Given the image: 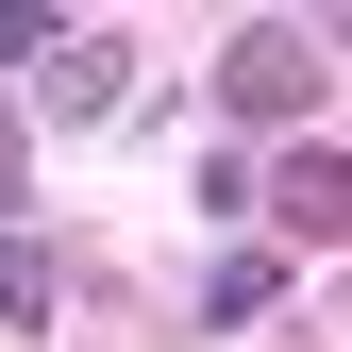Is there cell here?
<instances>
[{"instance_id":"obj_1","label":"cell","mask_w":352,"mask_h":352,"mask_svg":"<svg viewBox=\"0 0 352 352\" xmlns=\"http://www.w3.org/2000/svg\"><path fill=\"white\" fill-rule=\"evenodd\" d=\"M218 101H235V118H302V135H319V101H336V34H319V17H252L235 51H218Z\"/></svg>"},{"instance_id":"obj_4","label":"cell","mask_w":352,"mask_h":352,"mask_svg":"<svg viewBox=\"0 0 352 352\" xmlns=\"http://www.w3.org/2000/svg\"><path fill=\"white\" fill-rule=\"evenodd\" d=\"M269 302H285V252H218L201 269V319H269Z\"/></svg>"},{"instance_id":"obj_5","label":"cell","mask_w":352,"mask_h":352,"mask_svg":"<svg viewBox=\"0 0 352 352\" xmlns=\"http://www.w3.org/2000/svg\"><path fill=\"white\" fill-rule=\"evenodd\" d=\"M0 319H17V336L51 319V252H34V235H0Z\"/></svg>"},{"instance_id":"obj_6","label":"cell","mask_w":352,"mask_h":352,"mask_svg":"<svg viewBox=\"0 0 352 352\" xmlns=\"http://www.w3.org/2000/svg\"><path fill=\"white\" fill-rule=\"evenodd\" d=\"M17 185H34V118L0 101V235H17Z\"/></svg>"},{"instance_id":"obj_2","label":"cell","mask_w":352,"mask_h":352,"mask_svg":"<svg viewBox=\"0 0 352 352\" xmlns=\"http://www.w3.org/2000/svg\"><path fill=\"white\" fill-rule=\"evenodd\" d=\"M118 84H135V51H118V34H51V51H34V118H51V135H84V118H118Z\"/></svg>"},{"instance_id":"obj_3","label":"cell","mask_w":352,"mask_h":352,"mask_svg":"<svg viewBox=\"0 0 352 352\" xmlns=\"http://www.w3.org/2000/svg\"><path fill=\"white\" fill-rule=\"evenodd\" d=\"M252 218H285V252H336V235H352V168L302 135V151H285V185H252Z\"/></svg>"}]
</instances>
